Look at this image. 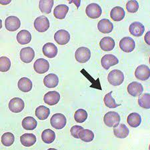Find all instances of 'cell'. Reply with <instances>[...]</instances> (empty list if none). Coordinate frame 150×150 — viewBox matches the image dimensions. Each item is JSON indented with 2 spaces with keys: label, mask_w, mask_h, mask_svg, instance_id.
<instances>
[{
  "label": "cell",
  "mask_w": 150,
  "mask_h": 150,
  "mask_svg": "<svg viewBox=\"0 0 150 150\" xmlns=\"http://www.w3.org/2000/svg\"><path fill=\"white\" fill-rule=\"evenodd\" d=\"M108 80L113 86H118L124 81V75L119 69H113L108 74Z\"/></svg>",
  "instance_id": "obj_1"
},
{
  "label": "cell",
  "mask_w": 150,
  "mask_h": 150,
  "mask_svg": "<svg viewBox=\"0 0 150 150\" xmlns=\"http://www.w3.org/2000/svg\"><path fill=\"white\" fill-rule=\"evenodd\" d=\"M121 121L120 115L115 112H109L103 117V122L106 126L114 127L119 124Z\"/></svg>",
  "instance_id": "obj_2"
},
{
  "label": "cell",
  "mask_w": 150,
  "mask_h": 150,
  "mask_svg": "<svg viewBox=\"0 0 150 150\" xmlns=\"http://www.w3.org/2000/svg\"><path fill=\"white\" fill-rule=\"evenodd\" d=\"M50 123L52 126L56 129H62L66 126L67 119L64 114L57 113L52 115L50 120Z\"/></svg>",
  "instance_id": "obj_3"
},
{
  "label": "cell",
  "mask_w": 150,
  "mask_h": 150,
  "mask_svg": "<svg viewBox=\"0 0 150 150\" xmlns=\"http://www.w3.org/2000/svg\"><path fill=\"white\" fill-rule=\"evenodd\" d=\"M91 57V52L89 49L86 47H79L75 53V58L76 61L81 64L88 62Z\"/></svg>",
  "instance_id": "obj_4"
},
{
  "label": "cell",
  "mask_w": 150,
  "mask_h": 150,
  "mask_svg": "<svg viewBox=\"0 0 150 150\" xmlns=\"http://www.w3.org/2000/svg\"><path fill=\"white\" fill-rule=\"evenodd\" d=\"M34 28L40 33L46 31L50 28V21L47 17L41 16L35 19L34 21Z\"/></svg>",
  "instance_id": "obj_5"
},
{
  "label": "cell",
  "mask_w": 150,
  "mask_h": 150,
  "mask_svg": "<svg viewBox=\"0 0 150 150\" xmlns=\"http://www.w3.org/2000/svg\"><path fill=\"white\" fill-rule=\"evenodd\" d=\"M86 13L89 18L98 19L101 16V13H102V9L98 4L92 3L89 4L86 7Z\"/></svg>",
  "instance_id": "obj_6"
},
{
  "label": "cell",
  "mask_w": 150,
  "mask_h": 150,
  "mask_svg": "<svg viewBox=\"0 0 150 150\" xmlns=\"http://www.w3.org/2000/svg\"><path fill=\"white\" fill-rule=\"evenodd\" d=\"M120 47L124 52L130 53L134 50L135 43L132 38L124 37L120 40Z\"/></svg>",
  "instance_id": "obj_7"
},
{
  "label": "cell",
  "mask_w": 150,
  "mask_h": 150,
  "mask_svg": "<svg viewBox=\"0 0 150 150\" xmlns=\"http://www.w3.org/2000/svg\"><path fill=\"white\" fill-rule=\"evenodd\" d=\"M135 76L141 81H146L149 78L150 69L146 65H140L135 69Z\"/></svg>",
  "instance_id": "obj_8"
},
{
  "label": "cell",
  "mask_w": 150,
  "mask_h": 150,
  "mask_svg": "<svg viewBox=\"0 0 150 150\" xmlns=\"http://www.w3.org/2000/svg\"><path fill=\"white\" fill-rule=\"evenodd\" d=\"M33 69L36 73L39 74H45L50 69V64L46 59L43 58H40L35 62L33 64Z\"/></svg>",
  "instance_id": "obj_9"
},
{
  "label": "cell",
  "mask_w": 150,
  "mask_h": 150,
  "mask_svg": "<svg viewBox=\"0 0 150 150\" xmlns=\"http://www.w3.org/2000/svg\"><path fill=\"white\" fill-rule=\"evenodd\" d=\"M25 107V104L22 99L14 98L9 102V109L11 112L18 113L22 112Z\"/></svg>",
  "instance_id": "obj_10"
},
{
  "label": "cell",
  "mask_w": 150,
  "mask_h": 150,
  "mask_svg": "<svg viewBox=\"0 0 150 150\" xmlns=\"http://www.w3.org/2000/svg\"><path fill=\"white\" fill-rule=\"evenodd\" d=\"M21 21L16 16H9L5 21V26L6 30L9 31H15L20 28Z\"/></svg>",
  "instance_id": "obj_11"
},
{
  "label": "cell",
  "mask_w": 150,
  "mask_h": 150,
  "mask_svg": "<svg viewBox=\"0 0 150 150\" xmlns=\"http://www.w3.org/2000/svg\"><path fill=\"white\" fill-rule=\"evenodd\" d=\"M20 59L25 64H29L33 61L35 57V51L31 47H26L22 48L19 53Z\"/></svg>",
  "instance_id": "obj_12"
},
{
  "label": "cell",
  "mask_w": 150,
  "mask_h": 150,
  "mask_svg": "<svg viewBox=\"0 0 150 150\" xmlns=\"http://www.w3.org/2000/svg\"><path fill=\"white\" fill-rule=\"evenodd\" d=\"M54 40L59 45H66L70 40V34L66 30H59L55 33Z\"/></svg>",
  "instance_id": "obj_13"
},
{
  "label": "cell",
  "mask_w": 150,
  "mask_h": 150,
  "mask_svg": "<svg viewBox=\"0 0 150 150\" xmlns=\"http://www.w3.org/2000/svg\"><path fill=\"white\" fill-rule=\"evenodd\" d=\"M119 60L115 55L112 54H106L102 57L101 59V66L104 69L108 70L110 67L118 64Z\"/></svg>",
  "instance_id": "obj_14"
},
{
  "label": "cell",
  "mask_w": 150,
  "mask_h": 150,
  "mask_svg": "<svg viewBox=\"0 0 150 150\" xmlns=\"http://www.w3.org/2000/svg\"><path fill=\"white\" fill-rule=\"evenodd\" d=\"M60 94L55 91H49L43 97L44 102L49 105H54L59 101Z\"/></svg>",
  "instance_id": "obj_15"
},
{
  "label": "cell",
  "mask_w": 150,
  "mask_h": 150,
  "mask_svg": "<svg viewBox=\"0 0 150 150\" xmlns=\"http://www.w3.org/2000/svg\"><path fill=\"white\" fill-rule=\"evenodd\" d=\"M127 91L133 97H137L142 95L144 91V88L142 85L137 81L130 83L127 86Z\"/></svg>",
  "instance_id": "obj_16"
},
{
  "label": "cell",
  "mask_w": 150,
  "mask_h": 150,
  "mask_svg": "<svg viewBox=\"0 0 150 150\" xmlns=\"http://www.w3.org/2000/svg\"><path fill=\"white\" fill-rule=\"evenodd\" d=\"M42 52L45 57L48 58H54L57 54V47L54 43L49 42L43 45Z\"/></svg>",
  "instance_id": "obj_17"
},
{
  "label": "cell",
  "mask_w": 150,
  "mask_h": 150,
  "mask_svg": "<svg viewBox=\"0 0 150 150\" xmlns=\"http://www.w3.org/2000/svg\"><path fill=\"white\" fill-rule=\"evenodd\" d=\"M129 133V130L128 127L123 123L118 124L117 126L113 128V134L117 138L123 139L128 136Z\"/></svg>",
  "instance_id": "obj_18"
},
{
  "label": "cell",
  "mask_w": 150,
  "mask_h": 150,
  "mask_svg": "<svg viewBox=\"0 0 150 150\" xmlns=\"http://www.w3.org/2000/svg\"><path fill=\"white\" fill-rule=\"evenodd\" d=\"M98 29L101 33H110L113 31V25L109 19H102L98 22Z\"/></svg>",
  "instance_id": "obj_19"
},
{
  "label": "cell",
  "mask_w": 150,
  "mask_h": 150,
  "mask_svg": "<svg viewBox=\"0 0 150 150\" xmlns=\"http://www.w3.org/2000/svg\"><path fill=\"white\" fill-rule=\"evenodd\" d=\"M129 30L130 33L135 37H139L144 34L145 31V27L142 23L135 21L129 25Z\"/></svg>",
  "instance_id": "obj_20"
},
{
  "label": "cell",
  "mask_w": 150,
  "mask_h": 150,
  "mask_svg": "<svg viewBox=\"0 0 150 150\" xmlns=\"http://www.w3.org/2000/svg\"><path fill=\"white\" fill-rule=\"evenodd\" d=\"M115 41L111 37H104L100 42L101 49L104 52H110L115 47Z\"/></svg>",
  "instance_id": "obj_21"
},
{
  "label": "cell",
  "mask_w": 150,
  "mask_h": 150,
  "mask_svg": "<svg viewBox=\"0 0 150 150\" xmlns=\"http://www.w3.org/2000/svg\"><path fill=\"white\" fill-rule=\"evenodd\" d=\"M43 83L48 88H54L59 83V78L55 74H50L44 77Z\"/></svg>",
  "instance_id": "obj_22"
},
{
  "label": "cell",
  "mask_w": 150,
  "mask_h": 150,
  "mask_svg": "<svg viewBox=\"0 0 150 150\" xmlns=\"http://www.w3.org/2000/svg\"><path fill=\"white\" fill-rule=\"evenodd\" d=\"M18 86L19 90L24 93H27L30 91L32 89L33 83L28 77H22L19 80Z\"/></svg>",
  "instance_id": "obj_23"
},
{
  "label": "cell",
  "mask_w": 150,
  "mask_h": 150,
  "mask_svg": "<svg viewBox=\"0 0 150 150\" xmlns=\"http://www.w3.org/2000/svg\"><path fill=\"white\" fill-rule=\"evenodd\" d=\"M125 13L123 8L120 6H116L113 8L110 12V17L113 21H120L125 18Z\"/></svg>",
  "instance_id": "obj_24"
},
{
  "label": "cell",
  "mask_w": 150,
  "mask_h": 150,
  "mask_svg": "<svg viewBox=\"0 0 150 150\" xmlns=\"http://www.w3.org/2000/svg\"><path fill=\"white\" fill-rule=\"evenodd\" d=\"M69 11L68 6L65 4L58 5L54 8V15L55 18L59 19H65L67 15V12Z\"/></svg>",
  "instance_id": "obj_25"
},
{
  "label": "cell",
  "mask_w": 150,
  "mask_h": 150,
  "mask_svg": "<svg viewBox=\"0 0 150 150\" xmlns=\"http://www.w3.org/2000/svg\"><path fill=\"white\" fill-rule=\"evenodd\" d=\"M17 41L21 45H25L30 43L31 40V35L28 30H21L17 34Z\"/></svg>",
  "instance_id": "obj_26"
},
{
  "label": "cell",
  "mask_w": 150,
  "mask_h": 150,
  "mask_svg": "<svg viewBox=\"0 0 150 150\" xmlns=\"http://www.w3.org/2000/svg\"><path fill=\"white\" fill-rule=\"evenodd\" d=\"M36 137L33 134H24L20 137L21 144L25 147L33 146L36 142Z\"/></svg>",
  "instance_id": "obj_27"
},
{
  "label": "cell",
  "mask_w": 150,
  "mask_h": 150,
  "mask_svg": "<svg viewBox=\"0 0 150 150\" xmlns=\"http://www.w3.org/2000/svg\"><path fill=\"white\" fill-rule=\"evenodd\" d=\"M21 125H22L23 129L25 130H33L37 127L38 122L35 120V118L31 117V116H28V117L23 118Z\"/></svg>",
  "instance_id": "obj_28"
},
{
  "label": "cell",
  "mask_w": 150,
  "mask_h": 150,
  "mask_svg": "<svg viewBox=\"0 0 150 150\" xmlns=\"http://www.w3.org/2000/svg\"><path fill=\"white\" fill-rule=\"evenodd\" d=\"M127 122L132 127H138L142 123L141 115L135 112L130 113L127 118Z\"/></svg>",
  "instance_id": "obj_29"
},
{
  "label": "cell",
  "mask_w": 150,
  "mask_h": 150,
  "mask_svg": "<svg viewBox=\"0 0 150 150\" xmlns=\"http://www.w3.org/2000/svg\"><path fill=\"white\" fill-rule=\"evenodd\" d=\"M54 1L53 0H41L39 3V8L42 13L50 14L54 6Z\"/></svg>",
  "instance_id": "obj_30"
},
{
  "label": "cell",
  "mask_w": 150,
  "mask_h": 150,
  "mask_svg": "<svg viewBox=\"0 0 150 150\" xmlns=\"http://www.w3.org/2000/svg\"><path fill=\"white\" fill-rule=\"evenodd\" d=\"M35 116L39 120H45L50 114V109L44 105H40L36 108Z\"/></svg>",
  "instance_id": "obj_31"
},
{
  "label": "cell",
  "mask_w": 150,
  "mask_h": 150,
  "mask_svg": "<svg viewBox=\"0 0 150 150\" xmlns=\"http://www.w3.org/2000/svg\"><path fill=\"white\" fill-rule=\"evenodd\" d=\"M55 139V134L53 130L50 129H45L42 132V139L45 144H50L54 142Z\"/></svg>",
  "instance_id": "obj_32"
},
{
  "label": "cell",
  "mask_w": 150,
  "mask_h": 150,
  "mask_svg": "<svg viewBox=\"0 0 150 150\" xmlns=\"http://www.w3.org/2000/svg\"><path fill=\"white\" fill-rule=\"evenodd\" d=\"M79 138L85 142H91L94 139V134L91 130L83 129L79 133Z\"/></svg>",
  "instance_id": "obj_33"
},
{
  "label": "cell",
  "mask_w": 150,
  "mask_h": 150,
  "mask_svg": "<svg viewBox=\"0 0 150 150\" xmlns=\"http://www.w3.org/2000/svg\"><path fill=\"white\" fill-rule=\"evenodd\" d=\"M15 141L14 135L11 132H6L2 135L1 136V143L4 146L9 147L13 144Z\"/></svg>",
  "instance_id": "obj_34"
},
{
  "label": "cell",
  "mask_w": 150,
  "mask_h": 150,
  "mask_svg": "<svg viewBox=\"0 0 150 150\" xmlns=\"http://www.w3.org/2000/svg\"><path fill=\"white\" fill-rule=\"evenodd\" d=\"M138 104L140 107L143 108L148 109L150 108V94L144 93L139 97Z\"/></svg>",
  "instance_id": "obj_35"
},
{
  "label": "cell",
  "mask_w": 150,
  "mask_h": 150,
  "mask_svg": "<svg viewBox=\"0 0 150 150\" xmlns=\"http://www.w3.org/2000/svg\"><path fill=\"white\" fill-rule=\"evenodd\" d=\"M112 92L113 91H110V93L106 94L103 99L104 103L109 108H115L120 105V104L116 103L114 98L112 96Z\"/></svg>",
  "instance_id": "obj_36"
},
{
  "label": "cell",
  "mask_w": 150,
  "mask_h": 150,
  "mask_svg": "<svg viewBox=\"0 0 150 150\" xmlns=\"http://www.w3.org/2000/svg\"><path fill=\"white\" fill-rule=\"evenodd\" d=\"M88 118V113L83 109L77 110L74 114V119L77 123H83Z\"/></svg>",
  "instance_id": "obj_37"
},
{
  "label": "cell",
  "mask_w": 150,
  "mask_h": 150,
  "mask_svg": "<svg viewBox=\"0 0 150 150\" xmlns=\"http://www.w3.org/2000/svg\"><path fill=\"white\" fill-rule=\"evenodd\" d=\"M11 63L8 57L2 56L0 57V71L1 72H6L9 70Z\"/></svg>",
  "instance_id": "obj_38"
},
{
  "label": "cell",
  "mask_w": 150,
  "mask_h": 150,
  "mask_svg": "<svg viewBox=\"0 0 150 150\" xmlns=\"http://www.w3.org/2000/svg\"><path fill=\"white\" fill-rule=\"evenodd\" d=\"M125 7H126L128 12H129V13H135L139 9V4L135 0H131V1L127 2Z\"/></svg>",
  "instance_id": "obj_39"
},
{
  "label": "cell",
  "mask_w": 150,
  "mask_h": 150,
  "mask_svg": "<svg viewBox=\"0 0 150 150\" xmlns=\"http://www.w3.org/2000/svg\"><path fill=\"white\" fill-rule=\"evenodd\" d=\"M83 127L81 126H79V125H74L73 127H71V129H70V132H71V134L72 136L76 139H79V133L81 131V129H83Z\"/></svg>",
  "instance_id": "obj_40"
},
{
  "label": "cell",
  "mask_w": 150,
  "mask_h": 150,
  "mask_svg": "<svg viewBox=\"0 0 150 150\" xmlns=\"http://www.w3.org/2000/svg\"><path fill=\"white\" fill-rule=\"evenodd\" d=\"M149 31H148V32L147 33V34L146 35V38H145V41H146V43H147V44L148 45H149L150 43H149V42L148 41V40H149V38H148V36H149Z\"/></svg>",
  "instance_id": "obj_41"
}]
</instances>
